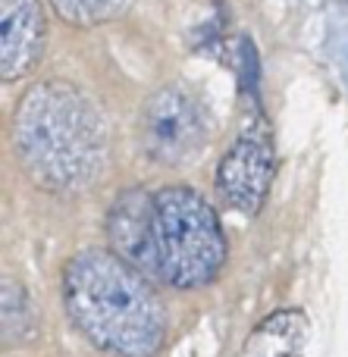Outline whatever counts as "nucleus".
Segmentation results:
<instances>
[{"instance_id": "0eeeda50", "label": "nucleus", "mask_w": 348, "mask_h": 357, "mask_svg": "<svg viewBox=\"0 0 348 357\" xmlns=\"http://www.w3.org/2000/svg\"><path fill=\"white\" fill-rule=\"evenodd\" d=\"M308 317L301 310H276L245 339L239 357H305Z\"/></svg>"}, {"instance_id": "423d86ee", "label": "nucleus", "mask_w": 348, "mask_h": 357, "mask_svg": "<svg viewBox=\"0 0 348 357\" xmlns=\"http://www.w3.org/2000/svg\"><path fill=\"white\" fill-rule=\"evenodd\" d=\"M44 47V13L38 0H0V75L16 82L38 63Z\"/></svg>"}, {"instance_id": "f257e3e1", "label": "nucleus", "mask_w": 348, "mask_h": 357, "mask_svg": "<svg viewBox=\"0 0 348 357\" xmlns=\"http://www.w3.org/2000/svg\"><path fill=\"white\" fill-rule=\"evenodd\" d=\"M107 235L119 257L173 289L204 285L226 257L217 213L188 185L126 191L110 207Z\"/></svg>"}, {"instance_id": "f03ea898", "label": "nucleus", "mask_w": 348, "mask_h": 357, "mask_svg": "<svg viewBox=\"0 0 348 357\" xmlns=\"http://www.w3.org/2000/svg\"><path fill=\"white\" fill-rule=\"evenodd\" d=\"M13 144L25 173L47 191L88 188L107 163L104 116L88 94L66 82H41L25 91Z\"/></svg>"}, {"instance_id": "1a4fd4ad", "label": "nucleus", "mask_w": 348, "mask_h": 357, "mask_svg": "<svg viewBox=\"0 0 348 357\" xmlns=\"http://www.w3.org/2000/svg\"><path fill=\"white\" fill-rule=\"evenodd\" d=\"M31 333H35L31 304L25 301L22 289L6 279L3 282V339L6 342H29Z\"/></svg>"}, {"instance_id": "20e7f679", "label": "nucleus", "mask_w": 348, "mask_h": 357, "mask_svg": "<svg viewBox=\"0 0 348 357\" xmlns=\"http://www.w3.org/2000/svg\"><path fill=\"white\" fill-rule=\"evenodd\" d=\"M207 110L198 94L182 85H167L148 98L138 123L144 154L160 167H182L201 154L207 142Z\"/></svg>"}, {"instance_id": "7ed1b4c3", "label": "nucleus", "mask_w": 348, "mask_h": 357, "mask_svg": "<svg viewBox=\"0 0 348 357\" xmlns=\"http://www.w3.org/2000/svg\"><path fill=\"white\" fill-rule=\"evenodd\" d=\"M63 301L91 345L148 357L163 342V307L144 273L116 251H82L63 273Z\"/></svg>"}, {"instance_id": "6e6552de", "label": "nucleus", "mask_w": 348, "mask_h": 357, "mask_svg": "<svg viewBox=\"0 0 348 357\" xmlns=\"http://www.w3.org/2000/svg\"><path fill=\"white\" fill-rule=\"evenodd\" d=\"M132 0H50L56 13L73 25H100L129 10Z\"/></svg>"}, {"instance_id": "39448f33", "label": "nucleus", "mask_w": 348, "mask_h": 357, "mask_svg": "<svg viewBox=\"0 0 348 357\" xmlns=\"http://www.w3.org/2000/svg\"><path fill=\"white\" fill-rule=\"evenodd\" d=\"M273 178V144L264 123H251L239 132L232 148L217 167V188L229 207L257 213Z\"/></svg>"}]
</instances>
